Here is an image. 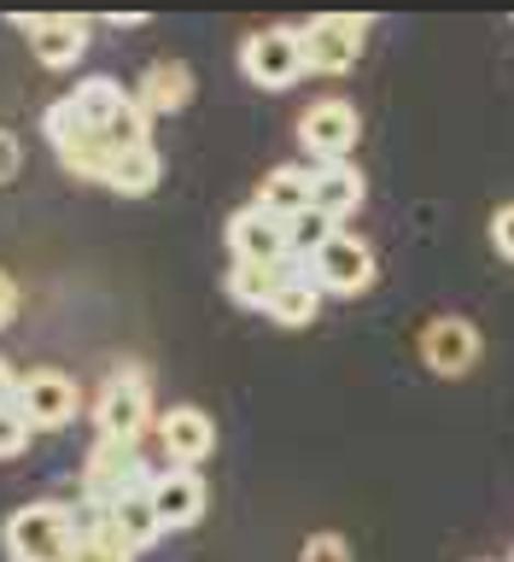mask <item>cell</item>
<instances>
[{"label": "cell", "instance_id": "cell-17", "mask_svg": "<svg viewBox=\"0 0 514 562\" xmlns=\"http://www.w3.org/2000/svg\"><path fill=\"white\" fill-rule=\"evenodd\" d=\"M293 270H305V263H228V299L245 311H270V299L281 293V281H287Z\"/></svg>", "mask_w": 514, "mask_h": 562}, {"label": "cell", "instance_id": "cell-3", "mask_svg": "<svg viewBox=\"0 0 514 562\" xmlns=\"http://www.w3.org/2000/svg\"><path fill=\"white\" fill-rule=\"evenodd\" d=\"M152 486V469L140 463V446H117V439H94L82 463V504L88 509H112L129 498V492H147Z\"/></svg>", "mask_w": 514, "mask_h": 562}, {"label": "cell", "instance_id": "cell-5", "mask_svg": "<svg viewBox=\"0 0 514 562\" xmlns=\"http://www.w3.org/2000/svg\"><path fill=\"white\" fill-rule=\"evenodd\" d=\"M305 276L322 288V299L333 293V299H357V293H368L375 288V276H380V258H375V246H368L363 235H333L322 252H316L310 263H305Z\"/></svg>", "mask_w": 514, "mask_h": 562}, {"label": "cell", "instance_id": "cell-27", "mask_svg": "<svg viewBox=\"0 0 514 562\" xmlns=\"http://www.w3.org/2000/svg\"><path fill=\"white\" fill-rule=\"evenodd\" d=\"M18 165H24V147H18V135H12V130H0V182H12Z\"/></svg>", "mask_w": 514, "mask_h": 562}, {"label": "cell", "instance_id": "cell-9", "mask_svg": "<svg viewBox=\"0 0 514 562\" xmlns=\"http://www.w3.org/2000/svg\"><path fill=\"white\" fill-rule=\"evenodd\" d=\"M18 411L30 416V428H47V434H59L77 422L82 411V386L65 375V369H30L24 386H18Z\"/></svg>", "mask_w": 514, "mask_h": 562}, {"label": "cell", "instance_id": "cell-8", "mask_svg": "<svg viewBox=\"0 0 514 562\" xmlns=\"http://www.w3.org/2000/svg\"><path fill=\"white\" fill-rule=\"evenodd\" d=\"M12 24L30 35V53L47 70H70L88 53V35H94V24L77 18V12H18Z\"/></svg>", "mask_w": 514, "mask_h": 562}, {"label": "cell", "instance_id": "cell-10", "mask_svg": "<svg viewBox=\"0 0 514 562\" xmlns=\"http://www.w3.org/2000/svg\"><path fill=\"white\" fill-rule=\"evenodd\" d=\"M480 351H486V340L468 316H433V323L421 328V363L445 381H462L468 369L480 363Z\"/></svg>", "mask_w": 514, "mask_h": 562}, {"label": "cell", "instance_id": "cell-23", "mask_svg": "<svg viewBox=\"0 0 514 562\" xmlns=\"http://www.w3.org/2000/svg\"><path fill=\"white\" fill-rule=\"evenodd\" d=\"M42 135L53 140V153H59V147H70L77 135H88V123H82V112H77V105H70V94H65V100H53L47 112H42Z\"/></svg>", "mask_w": 514, "mask_h": 562}, {"label": "cell", "instance_id": "cell-13", "mask_svg": "<svg viewBox=\"0 0 514 562\" xmlns=\"http://www.w3.org/2000/svg\"><path fill=\"white\" fill-rule=\"evenodd\" d=\"M152 509L164 521V533H182L205 516V481L199 469H158L152 474Z\"/></svg>", "mask_w": 514, "mask_h": 562}, {"label": "cell", "instance_id": "cell-28", "mask_svg": "<svg viewBox=\"0 0 514 562\" xmlns=\"http://www.w3.org/2000/svg\"><path fill=\"white\" fill-rule=\"evenodd\" d=\"M18 386H24V375H18V369L0 358V411H7V404H18Z\"/></svg>", "mask_w": 514, "mask_h": 562}, {"label": "cell", "instance_id": "cell-26", "mask_svg": "<svg viewBox=\"0 0 514 562\" xmlns=\"http://www.w3.org/2000/svg\"><path fill=\"white\" fill-rule=\"evenodd\" d=\"M491 246H498V258L514 263V200L491 211Z\"/></svg>", "mask_w": 514, "mask_h": 562}, {"label": "cell", "instance_id": "cell-14", "mask_svg": "<svg viewBox=\"0 0 514 562\" xmlns=\"http://www.w3.org/2000/svg\"><path fill=\"white\" fill-rule=\"evenodd\" d=\"M135 100L147 105V117L187 112V100H193V70H187L182 59H152L147 77L135 82Z\"/></svg>", "mask_w": 514, "mask_h": 562}, {"label": "cell", "instance_id": "cell-4", "mask_svg": "<svg viewBox=\"0 0 514 562\" xmlns=\"http://www.w3.org/2000/svg\"><path fill=\"white\" fill-rule=\"evenodd\" d=\"M298 42H305V70H316V77H345L368 47V18L363 12H322L310 24H298Z\"/></svg>", "mask_w": 514, "mask_h": 562}, {"label": "cell", "instance_id": "cell-24", "mask_svg": "<svg viewBox=\"0 0 514 562\" xmlns=\"http://www.w3.org/2000/svg\"><path fill=\"white\" fill-rule=\"evenodd\" d=\"M298 562H351V539L345 533H310L298 544Z\"/></svg>", "mask_w": 514, "mask_h": 562}, {"label": "cell", "instance_id": "cell-1", "mask_svg": "<svg viewBox=\"0 0 514 562\" xmlns=\"http://www.w3.org/2000/svg\"><path fill=\"white\" fill-rule=\"evenodd\" d=\"M7 557L12 562H65L70 544H77V504H59V498H42V504H24L7 516Z\"/></svg>", "mask_w": 514, "mask_h": 562}, {"label": "cell", "instance_id": "cell-21", "mask_svg": "<svg viewBox=\"0 0 514 562\" xmlns=\"http://www.w3.org/2000/svg\"><path fill=\"white\" fill-rule=\"evenodd\" d=\"M112 527L135 544V557L147 551V544L164 539V521H158V509H152V486H147V492H129V498L112 509Z\"/></svg>", "mask_w": 514, "mask_h": 562}, {"label": "cell", "instance_id": "cell-16", "mask_svg": "<svg viewBox=\"0 0 514 562\" xmlns=\"http://www.w3.org/2000/svg\"><path fill=\"white\" fill-rule=\"evenodd\" d=\"M310 193H316V182H310L305 165H275V170L258 182V200H252V205H263V211H270V217H281V223H293L298 211H310Z\"/></svg>", "mask_w": 514, "mask_h": 562}, {"label": "cell", "instance_id": "cell-20", "mask_svg": "<svg viewBox=\"0 0 514 562\" xmlns=\"http://www.w3.org/2000/svg\"><path fill=\"white\" fill-rule=\"evenodd\" d=\"M123 100H129V88H123L117 77H88V82L70 88V105L82 112V123H88L94 135H100L105 123H112V117L123 112Z\"/></svg>", "mask_w": 514, "mask_h": 562}, {"label": "cell", "instance_id": "cell-18", "mask_svg": "<svg viewBox=\"0 0 514 562\" xmlns=\"http://www.w3.org/2000/svg\"><path fill=\"white\" fill-rule=\"evenodd\" d=\"M158 176H164V158H158V147H129V153H112V165H105V182L123 193V200H140V193L158 188Z\"/></svg>", "mask_w": 514, "mask_h": 562}, {"label": "cell", "instance_id": "cell-22", "mask_svg": "<svg viewBox=\"0 0 514 562\" xmlns=\"http://www.w3.org/2000/svg\"><path fill=\"white\" fill-rule=\"evenodd\" d=\"M333 235H340V223H333L328 211H316V205H310V211H298V217L287 223V252H293V263H310Z\"/></svg>", "mask_w": 514, "mask_h": 562}, {"label": "cell", "instance_id": "cell-25", "mask_svg": "<svg viewBox=\"0 0 514 562\" xmlns=\"http://www.w3.org/2000/svg\"><path fill=\"white\" fill-rule=\"evenodd\" d=\"M30 416L24 411H18V404H7V411H0V457H18V451H24L30 446Z\"/></svg>", "mask_w": 514, "mask_h": 562}, {"label": "cell", "instance_id": "cell-2", "mask_svg": "<svg viewBox=\"0 0 514 562\" xmlns=\"http://www.w3.org/2000/svg\"><path fill=\"white\" fill-rule=\"evenodd\" d=\"M94 428H100V439H117V446H140V434L158 428L147 369L129 363V369H117V375H105L100 398H94Z\"/></svg>", "mask_w": 514, "mask_h": 562}, {"label": "cell", "instance_id": "cell-12", "mask_svg": "<svg viewBox=\"0 0 514 562\" xmlns=\"http://www.w3.org/2000/svg\"><path fill=\"white\" fill-rule=\"evenodd\" d=\"M158 446L175 469H199L210 451H217V422H210L199 404H170L158 416Z\"/></svg>", "mask_w": 514, "mask_h": 562}, {"label": "cell", "instance_id": "cell-7", "mask_svg": "<svg viewBox=\"0 0 514 562\" xmlns=\"http://www.w3.org/2000/svg\"><path fill=\"white\" fill-rule=\"evenodd\" d=\"M240 70H245V82H252V88H293L298 77H305V42H298V30L275 24V30L245 35Z\"/></svg>", "mask_w": 514, "mask_h": 562}, {"label": "cell", "instance_id": "cell-11", "mask_svg": "<svg viewBox=\"0 0 514 562\" xmlns=\"http://www.w3.org/2000/svg\"><path fill=\"white\" fill-rule=\"evenodd\" d=\"M228 252H235V263H293L287 252V223L270 217L263 205H240L235 217H228Z\"/></svg>", "mask_w": 514, "mask_h": 562}, {"label": "cell", "instance_id": "cell-15", "mask_svg": "<svg viewBox=\"0 0 514 562\" xmlns=\"http://www.w3.org/2000/svg\"><path fill=\"white\" fill-rule=\"evenodd\" d=\"M310 182H316L310 205H316V211H328L333 223H345L351 211L368 200V182H363V170L351 165V158H345V165H310Z\"/></svg>", "mask_w": 514, "mask_h": 562}, {"label": "cell", "instance_id": "cell-6", "mask_svg": "<svg viewBox=\"0 0 514 562\" xmlns=\"http://www.w3.org/2000/svg\"><path fill=\"white\" fill-rule=\"evenodd\" d=\"M357 135H363V117H357V105L340 100V94H328V100H316L298 112V140H305V153L316 165H345L351 147H357Z\"/></svg>", "mask_w": 514, "mask_h": 562}, {"label": "cell", "instance_id": "cell-29", "mask_svg": "<svg viewBox=\"0 0 514 562\" xmlns=\"http://www.w3.org/2000/svg\"><path fill=\"white\" fill-rule=\"evenodd\" d=\"M12 311H18V281H12L7 270H0V328L12 323Z\"/></svg>", "mask_w": 514, "mask_h": 562}, {"label": "cell", "instance_id": "cell-19", "mask_svg": "<svg viewBox=\"0 0 514 562\" xmlns=\"http://www.w3.org/2000/svg\"><path fill=\"white\" fill-rule=\"evenodd\" d=\"M316 311H322V288H316L305 270H293L287 281H281V293L270 299V311H263V316H270L275 328H310Z\"/></svg>", "mask_w": 514, "mask_h": 562}]
</instances>
